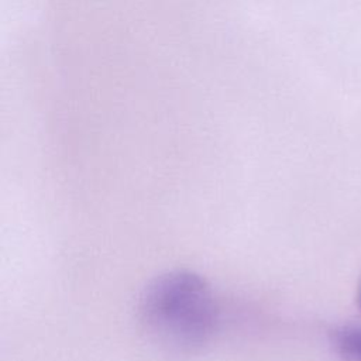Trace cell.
I'll return each instance as SVG.
<instances>
[{
	"instance_id": "2",
	"label": "cell",
	"mask_w": 361,
	"mask_h": 361,
	"mask_svg": "<svg viewBox=\"0 0 361 361\" xmlns=\"http://www.w3.org/2000/svg\"><path fill=\"white\" fill-rule=\"evenodd\" d=\"M337 350L350 361H361V329L344 327L334 334Z\"/></svg>"
},
{
	"instance_id": "1",
	"label": "cell",
	"mask_w": 361,
	"mask_h": 361,
	"mask_svg": "<svg viewBox=\"0 0 361 361\" xmlns=\"http://www.w3.org/2000/svg\"><path fill=\"white\" fill-rule=\"evenodd\" d=\"M141 316L161 345L175 353H190L209 340L216 309L204 281L190 272H171L145 289Z\"/></svg>"
}]
</instances>
